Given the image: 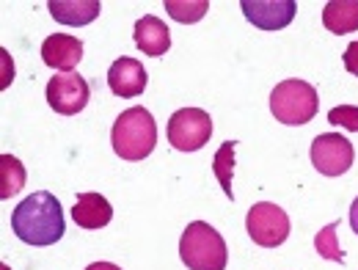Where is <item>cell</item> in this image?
<instances>
[{"instance_id":"4fadbf2b","label":"cell","mask_w":358,"mask_h":270,"mask_svg":"<svg viewBox=\"0 0 358 270\" xmlns=\"http://www.w3.org/2000/svg\"><path fill=\"white\" fill-rule=\"evenodd\" d=\"M113 207L99 193H80L78 204H72V221L83 229H102L110 224Z\"/></svg>"},{"instance_id":"5bb4252c","label":"cell","mask_w":358,"mask_h":270,"mask_svg":"<svg viewBox=\"0 0 358 270\" xmlns=\"http://www.w3.org/2000/svg\"><path fill=\"white\" fill-rule=\"evenodd\" d=\"M47 8L61 25H89L99 17L102 3L99 0H50Z\"/></svg>"},{"instance_id":"cb8c5ba5","label":"cell","mask_w":358,"mask_h":270,"mask_svg":"<svg viewBox=\"0 0 358 270\" xmlns=\"http://www.w3.org/2000/svg\"><path fill=\"white\" fill-rule=\"evenodd\" d=\"M0 270H8V268H6V265H3V268H0Z\"/></svg>"},{"instance_id":"8fae6325","label":"cell","mask_w":358,"mask_h":270,"mask_svg":"<svg viewBox=\"0 0 358 270\" xmlns=\"http://www.w3.org/2000/svg\"><path fill=\"white\" fill-rule=\"evenodd\" d=\"M108 86L116 97H138L146 89V69L135 58H119L108 69Z\"/></svg>"},{"instance_id":"7a4b0ae2","label":"cell","mask_w":358,"mask_h":270,"mask_svg":"<svg viewBox=\"0 0 358 270\" xmlns=\"http://www.w3.org/2000/svg\"><path fill=\"white\" fill-rule=\"evenodd\" d=\"M110 143L122 160H146L157 143V125L152 113L146 108H127L110 130Z\"/></svg>"},{"instance_id":"5b68a950","label":"cell","mask_w":358,"mask_h":270,"mask_svg":"<svg viewBox=\"0 0 358 270\" xmlns=\"http://www.w3.org/2000/svg\"><path fill=\"white\" fill-rule=\"evenodd\" d=\"M213 138V119L201 108H182L169 119V143L179 152H199Z\"/></svg>"},{"instance_id":"8992f818","label":"cell","mask_w":358,"mask_h":270,"mask_svg":"<svg viewBox=\"0 0 358 270\" xmlns=\"http://www.w3.org/2000/svg\"><path fill=\"white\" fill-rule=\"evenodd\" d=\"M245 229H248V237L257 246H262V248H278L289 237V215L278 204L259 201V204H254L248 210Z\"/></svg>"},{"instance_id":"e0dca14e","label":"cell","mask_w":358,"mask_h":270,"mask_svg":"<svg viewBox=\"0 0 358 270\" xmlns=\"http://www.w3.org/2000/svg\"><path fill=\"white\" fill-rule=\"evenodd\" d=\"M234 149H237V141H224L215 152V160H213V171L224 187L226 199H231V177H234Z\"/></svg>"},{"instance_id":"3957f363","label":"cell","mask_w":358,"mask_h":270,"mask_svg":"<svg viewBox=\"0 0 358 270\" xmlns=\"http://www.w3.org/2000/svg\"><path fill=\"white\" fill-rule=\"evenodd\" d=\"M179 257L190 270H226V240L204 221H193L182 232Z\"/></svg>"},{"instance_id":"2e32d148","label":"cell","mask_w":358,"mask_h":270,"mask_svg":"<svg viewBox=\"0 0 358 270\" xmlns=\"http://www.w3.org/2000/svg\"><path fill=\"white\" fill-rule=\"evenodd\" d=\"M25 185V166L14 155H0V199H11Z\"/></svg>"},{"instance_id":"30bf717a","label":"cell","mask_w":358,"mask_h":270,"mask_svg":"<svg viewBox=\"0 0 358 270\" xmlns=\"http://www.w3.org/2000/svg\"><path fill=\"white\" fill-rule=\"evenodd\" d=\"M80 58H83V42L75 39V36L52 34V36H47L45 45H42V61H45L47 66H52V69L75 72Z\"/></svg>"},{"instance_id":"7c38bea8","label":"cell","mask_w":358,"mask_h":270,"mask_svg":"<svg viewBox=\"0 0 358 270\" xmlns=\"http://www.w3.org/2000/svg\"><path fill=\"white\" fill-rule=\"evenodd\" d=\"M135 45H138V50H143L146 55H152V58L166 55L171 50L169 25L160 17H155V14H143L135 22Z\"/></svg>"},{"instance_id":"9c48e42d","label":"cell","mask_w":358,"mask_h":270,"mask_svg":"<svg viewBox=\"0 0 358 270\" xmlns=\"http://www.w3.org/2000/svg\"><path fill=\"white\" fill-rule=\"evenodd\" d=\"M245 20L262 31H281L295 20V0H243L240 3Z\"/></svg>"},{"instance_id":"52a82bcc","label":"cell","mask_w":358,"mask_h":270,"mask_svg":"<svg viewBox=\"0 0 358 270\" xmlns=\"http://www.w3.org/2000/svg\"><path fill=\"white\" fill-rule=\"evenodd\" d=\"M312 163L314 169L325 177H339L345 171H350L353 160H356V152H353V143L339 133H322L312 141Z\"/></svg>"},{"instance_id":"277c9868","label":"cell","mask_w":358,"mask_h":270,"mask_svg":"<svg viewBox=\"0 0 358 270\" xmlns=\"http://www.w3.org/2000/svg\"><path fill=\"white\" fill-rule=\"evenodd\" d=\"M320 111V97L306 80H281L270 94V113L281 125H306Z\"/></svg>"},{"instance_id":"44dd1931","label":"cell","mask_w":358,"mask_h":270,"mask_svg":"<svg viewBox=\"0 0 358 270\" xmlns=\"http://www.w3.org/2000/svg\"><path fill=\"white\" fill-rule=\"evenodd\" d=\"M345 69L358 78V42H350L345 50Z\"/></svg>"},{"instance_id":"7402d4cb","label":"cell","mask_w":358,"mask_h":270,"mask_svg":"<svg viewBox=\"0 0 358 270\" xmlns=\"http://www.w3.org/2000/svg\"><path fill=\"white\" fill-rule=\"evenodd\" d=\"M350 226H353V232L358 234V196H356V201L350 204Z\"/></svg>"},{"instance_id":"6da1fadb","label":"cell","mask_w":358,"mask_h":270,"mask_svg":"<svg viewBox=\"0 0 358 270\" xmlns=\"http://www.w3.org/2000/svg\"><path fill=\"white\" fill-rule=\"evenodd\" d=\"M14 234L28 246H52L64 237V207L50 190H36L11 213Z\"/></svg>"},{"instance_id":"603a6c76","label":"cell","mask_w":358,"mask_h":270,"mask_svg":"<svg viewBox=\"0 0 358 270\" xmlns=\"http://www.w3.org/2000/svg\"><path fill=\"white\" fill-rule=\"evenodd\" d=\"M86 270H122V268L113 265V262H94V265H89Z\"/></svg>"},{"instance_id":"9a60e30c","label":"cell","mask_w":358,"mask_h":270,"mask_svg":"<svg viewBox=\"0 0 358 270\" xmlns=\"http://www.w3.org/2000/svg\"><path fill=\"white\" fill-rule=\"evenodd\" d=\"M322 25L331 34H350L358 28V0H331L322 8Z\"/></svg>"},{"instance_id":"ffe728a7","label":"cell","mask_w":358,"mask_h":270,"mask_svg":"<svg viewBox=\"0 0 358 270\" xmlns=\"http://www.w3.org/2000/svg\"><path fill=\"white\" fill-rule=\"evenodd\" d=\"M328 122L334 127H345L350 133H358V108L356 105H336L331 113H328Z\"/></svg>"},{"instance_id":"ac0fdd59","label":"cell","mask_w":358,"mask_h":270,"mask_svg":"<svg viewBox=\"0 0 358 270\" xmlns=\"http://www.w3.org/2000/svg\"><path fill=\"white\" fill-rule=\"evenodd\" d=\"M163 6H166V11H169L177 22H185V25L199 22V20L210 11V3H207V0H166Z\"/></svg>"},{"instance_id":"d6986e66","label":"cell","mask_w":358,"mask_h":270,"mask_svg":"<svg viewBox=\"0 0 358 270\" xmlns=\"http://www.w3.org/2000/svg\"><path fill=\"white\" fill-rule=\"evenodd\" d=\"M336 226L339 224H328L322 226V232H317L314 237V248L322 260H331V262H345V254L339 248V240H336Z\"/></svg>"},{"instance_id":"ba28073f","label":"cell","mask_w":358,"mask_h":270,"mask_svg":"<svg viewBox=\"0 0 358 270\" xmlns=\"http://www.w3.org/2000/svg\"><path fill=\"white\" fill-rule=\"evenodd\" d=\"M91 89L83 75L78 72H58L47 83V102L61 116H75L89 105Z\"/></svg>"}]
</instances>
